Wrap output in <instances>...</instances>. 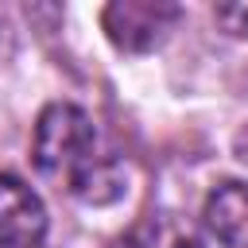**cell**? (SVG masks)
<instances>
[{
  "label": "cell",
  "mask_w": 248,
  "mask_h": 248,
  "mask_svg": "<svg viewBox=\"0 0 248 248\" xmlns=\"http://www.w3.org/2000/svg\"><path fill=\"white\" fill-rule=\"evenodd\" d=\"M70 194L81 198V202H89V205H108V202H116L124 194V174H120V167L112 159H97L93 155L70 178Z\"/></svg>",
  "instance_id": "5"
},
{
  "label": "cell",
  "mask_w": 248,
  "mask_h": 248,
  "mask_svg": "<svg viewBox=\"0 0 248 248\" xmlns=\"http://www.w3.org/2000/svg\"><path fill=\"white\" fill-rule=\"evenodd\" d=\"M108 248H143V244H140L136 236H116V240H112Z\"/></svg>",
  "instance_id": "7"
},
{
  "label": "cell",
  "mask_w": 248,
  "mask_h": 248,
  "mask_svg": "<svg viewBox=\"0 0 248 248\" xmlns=\"http://www.w3.org/2000/svg\"><path fill=\"white\" fill-rule=\"evenodd\" d=\"M213 19L225 35L232 39H248V4L244 0H232V4H217L213 8Z\"/></svg>",
  "instance_id": "6"
},
{
  "label": "cell",
  "mask_w": 248,
  "mask_h": 248,
  "mask_svg": "<svg viewBox=\"0 0 248 248\" xmlns=\"http://www.w3.org/2000/svg\"><path fill=\"white\" fill-rule=\"evenodd\" d=\"M170 248H202V244H198V240H190V236H186V240H174V244H170Z\"/></svg>",
  "instance_id": "8"
},
{
  "label": "cell",
  "mask_w": 248,
  "mask_h": 248,
  "mask_svg": "<svg viewBox=\"0 0 248 248\" xmlns=\"http://www.w3.org/2000/svg\"><path fill=\"white\" fill-rule=\"evenodd\" d=\"M46 236L43 198L16 174H0V248H39Z\"/></svg>",
  "instance_id": "3"
},
{
  "label": "cell",
  "mask_w": 248,
  "mask_h": 248,
  "mask_svg": "<svg viewBox=\"0 0 248 248\" xmlns=\"http://www.w3.org/2000/svg\"><path fill=\"white\" fill-rule=\"evenodd\" d=\"M97 147V128L85 108L70 101H54L39 112L35 136H31V159L46 178H74Z\"/></svg>",
  "instance_id": "1"
},
{
  "label": "cell",
  "mask_w": 248,
  "mask_h": 248,
  "mask_svg": "<svg viewBox=\"0 0 248 248\" xmlns=\"http://www.w3.org/2000/svg\"><path fill=\"white\" fill-rule=\"evenodd\" d=\"M205 232L225 248H248V182H217L202 205Z\"/></svg>",
  "instance_id": "4"
},
{
  "label": "cell",
  "mask_w": 248,
  "mask_h": 248,
  "mask_svg": "<svg viewBox=\"0 0 248 248\" xmlns=\"http://www.w3.org/2000/svg\"><path fill=\"white\" fill-rule=\"evenodd\" d=\"M178 16L182 8L167 0H112L101 12V27L116 50L147 54L167 39V31H174Z\"/></svg>",
  "instance_id": "2"
}]
</instances>
